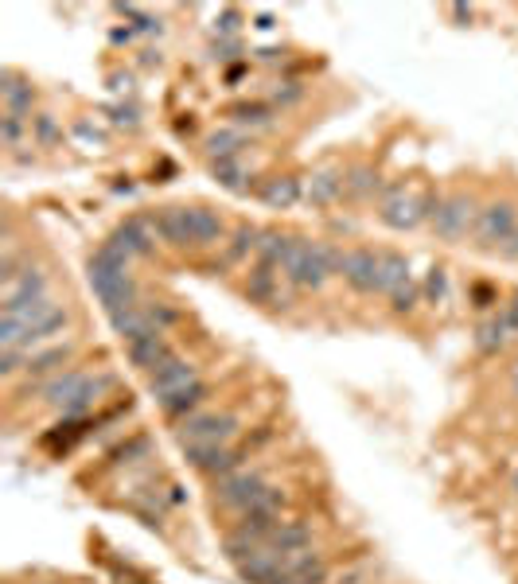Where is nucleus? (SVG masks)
Returning <instances> with one entry per match:
<instances>
[{
	"label": "nucleus",
	"mask_w": 518,
	"mask_h": 584,
	"mask_svg": "<svg viewBox=\"0 0 518 584\" xmlns=\"http://www.w3.org/2000/svg\"><path fill=\"white\" fill-rule=\"evenodd\" d=\"M343 250L327 242H305V238H293V250L285 257L281 273L289 276L296 288H320L332 273H343Z\"/></svg>",
	"instance_id": "obj_1"
},
{
	"label": "nucleus",
	"mask_w": 518,
	"mask_h": 584,
	"mask_svg": "<svg viewBox=\"0 0 518 584\" xmlns=\"http://www.w3.org/2000/svg\"><path fill=\"white\" fill-rule=\"evenodd\" d=\"M440 195H413L406 183H390L382 192V211L378 218L390 230H413L417 223H425V218H433Z\"/></svg>",
	"instance_id": "obj_2"
},
{
	"label": "nucleus",
	"mask_w": 518,
	"mask_h": 584,
	"mask_svg": "<svg viewBox=\"0 0 518 584\" xmlns=\"http://www.w3.org/2000/svg\"><path fill=\"white\" fill-rule=\"evenodd\" d=\"M90 288L98 292V300L106 304L109 316L137 308V285H133V276H129V269H121V266L90 257Z\"/></svg>",
	"instance_id": "obj_3"
},
{
	"label": "nucleus",
	"mask_w": 518,
	"mask_h": 584,
	"mask_svg": "<svg viewBox=\"0 0 518 584\" xmlns=\"http://www.w3.org/2000/svg\"><path fill=\"white\" fill-rule=\"evenodd\" d=\"M242 421L234 413H192L180 421L176 429V441L183 448H195V444H230L238 436Z\"/></svg>",
	"instance_id": "obj_4"
},
{
	"label": "nucleus",
	"mask_w": 518,
	"mask_h": 584,
	"mask_svg": "<svg viewBox=\"0 0 518 584\" xmlns=\"http://www.w3.org/2000/svg\"><path fill=\"white\" fill-rule=\"evenodd\" d=\"M433 234L444 242H456V238H464L468 226H476V203H471L468 195H449V199H440L437 203V211H433Z\"/></svg>",
	"instance_id": "obj_5"
},
{
	"label": "nucleus",
	"mask_w": 518,
	"mask_h": 584,
	"mask_svg": "<svg viewBox=\"0 0 518 584\" xmlns=\"http://www.w3.org/2000/svg\"><path fill=\"white\" fill-rule=\"evenodd\" d=\"M265 495V484H262V475L257 472H230V475H223L219 479V487H214V499H219L223 506H230V510H238V515H246V510L262 499Z\"/></svg>",
	"instance_id": "obj_6"
},
{
	"label": "nucleus",
	"mask_w": 518,
	"mask_h": 584,
	"mask_svg": "<svg viewBox=\"0 0 518 584\" xmlns=\"http://www.w3.org/2000/svg\"><path fill=\"white\" fill-rule=\"evenodd\" d=\"M195 382H199V367H195V362H187V359H176V355H171V359L164 362V367H156V370H152L149 390H152L161 402H168V398H176L180 390L195 386Z\"/></svg>",
	"instance_id": "obj_7"
},
{
	"label": "nucleus",
	"mask_w": 518,
	"mask_h": 584,
	"mask_svg": "<svg viewBox=\"0 0 518 584\" xmlns=\"http://www.w3.org/2000/svg\"><path fill=\"white\" fill-rule=\"evenodd\" d=\"M113 245H121V250L129 257H149L156 250V218L149 214H133V218H125V223L113 230Z\"/></svg>",
	"instance_id": "obj_8"
},
{
	"label": "nucleus",
	"mask_w": 518,
	"mask_h": 584,
	"mask_svg": "<svg viewBox=\"0 0 518 584\" xmlns=\"http://www.w3.org/2000/svg\"><path fill=\"white\" fill-rule=\"evenodd\" d=\"M476 238L480 245H507L511 242V234L518 230L514 226V207L511 203H492V207H483L476 214Z\"/></svg>",
	"instance_id": "obj_9"
},
{
	"label": "nucleus",
	"mask_w": 518,
	"mask_h": 584,
	"mask_svg": "<svg viewBox=\"0 0 518 584\" xmlns=\"http://www.w3.org/2000/svg\"><path fill=\"white\" fill-rule=\"evenodd\" d=\"M187 464L214 475V479H223V475L242 467V452L230 448V444H195V448H187Z\"/></svg>",
	"instance_id": "obj_10"
},
{
	"label": "nucleus",
	"mask_w": 518,
	"mask_h": 584,
	"mask_svg": "<svg viewBox=\"0 0 518 584\" xmlns=\"http://www.w3.org/2000/svg\"><path fill=\"white\" fill-rule=\"evenodd\" d=\"M281 565H285V553H277L265 542V546L250 549L246 558L238 561V573H242V580H246V584H269L273 577L281 573Z\"/></svg>",
	"instance_id": "obj_11"
},
{
	"label": "nucleus",
	"mask_w": 518,
	"mask_h": 584,
	"mask_svg": "<svg viewBox=\"0 0 518 584\" xmlns=\"http://www.w3.org/2000/svg\"><path fill=\"white\" fill-rule=\"evenodd\" d=\"M152 218H156V234H161L168 245H176V250H192V245H195L192 207H168V211L152 214Z\"/></svg>",
	"instance_id": "obj_12"
},
{
	"label": "nucleus",
	"mask_w": 518,
	"mask_h": 584,
	"mask_svg": "<svg viewBox=\"0 0 518 584\" xmlns=\"http://www.w3.org/2000/svg\"><path fill=\"white\" fill-rule=\"evenodd\" d=\"M171 359V347L164 339V331H149V335H140V339L129 343V362L140 370H156V367H164V362Z\"/></svg>",
	"instance_id": "obj_13"
},
{
	"label": "nucleus",
	"mask_w": 518,
	"mask_h": 584,
	"mask_svg": "<svg viewBox=\"0 0 518 584\" xmlns=\"http://www.w3.org/2000/svg\"><path fill=\"white\" fill-rule=\"evenodd\" d=\"M339 276L358 292H374V281H378V254L351 250L347 257H343V273Z\"/></svg>",
	"instance_id": "obj_14"
},
{
	"label": "nucleus",
	"mask_w": 518,
	"mask_h": 584,
	"mask_svg": "<svg viewBox=\"0 0 518 584\" xmlns=\"http://www.w3.org/2000/svg\"><path fill=\"white\" fill-rule=\"evenodd\" d=\"M246 297L254 300V304H269V308H277V304H285V297H281V281H277V269L273 266H257L250 269V276H246Z\"/></svg>",
	"instance_id": "obj_15"
},
{
	"label": "nucleus",
	"mask_w": 518,
	"mask_h": 584,
	"mask_svg": "<svg viewBox=\"0 0 518 584\" xmlns=\"http://www.w3.org/2000/svg\"><path fill=\"white\" fill-rule=\"evenodd\" d=\"M409 281V261L394 254V250H386L378 254V281H374V292H386V297H394V292Z\"/></svg>",
	"instance_id": "obj_16"
},
{
	"label": "nucleus",
	"mask_w": 518,
	"mask_h": 584,
	"mask_svg": "<svg viewBox=\"0 0 518 584\" xmlns=\"http://www.w3.org/2000/svg\"><path fill=\"white\" fill-rule=\"evenodd\" d=\"M257 195H262L265 207L285 211V207H293V203L305 199V187H300L296 175H277V180H265V187Z\"/></svg>",
	"instance_id": "obj_17"
},
{
	"label": "nucleus",
	"mask_w": 518,
	"mask_h": 584,
	"mask_svg": "<svg viewBox=\"0 0 518 584\" xmlns=\"http://www.w3.org/2000/svg\"><path fill=\"white\" fill-rule=\"evenodd\" d=\"M39 297H47V273L39 266H24L16 281L5 285V300H39Z\"/></svg>",
	"instance_id": "obj_18"
},
{
	"label": "nucleus",
	"mask_w": 518,
	"mask_h": 584,
	"mask_svg": "<svg viewBox=\"0 0 518 584\" xmlns=\"http://www.w3.org/2000/svg\"><path fill=\"white\" fill-rule=\"evenodd\" d=\"M0 98H5V113H32V86H27L16 70H5L0 75Z\"/></svg>",
	"instance_id": "obj_19"
},
{
	"label": "nucleus",
	"mask_w": 518,
	"mask_h": 584,
	"mask_svg": "<svg viewBox=\"0 0 518 584\" xmlns=\"http://www.w3.org/2000/svg\"><path fill=\"white\" fill-rule=\"evenodd\" d=\"M192 234H195V245H219L226 238V226H223L219 211L192 207Z\"/></svg>",
	"instance_id": "obj_20"
},
{
	"label": "nucleus",
	"mask_w": 518,
	"mask_h": 584,
	"mask_svg": "<svg viewBox=\"0 0 518 584\" xmlns=\"http://www.w3.org/2000/svg\"><path fill=\"white\" fill-rule=\"evenodd\" d=\"M343 195V175L339 172H316L308 187H305V199L312 207H327V203H336Z\"/></svg>",
	"instance_id": "obj_21"
},
{
	"label": "nucleus",
	"mask_w": 518,
	"mask_h": 584,
	"mask_svg": "<svg viewBox=\"0 0 518 584\" xmlns=\"http://www.w3.org/2000/svg\"><path fill=\"white\" fill-rule=\"evenodd\" d=\"M289 250H293V238L281 230H262V238H257V261H262V266L281 269Z\"/></svg>",
	"instance_id": "obj_22"
},
{
	"label": "nucleus",
	"mask_w": 518,
	"mask_h": 584,
	"mask_svg": "<svg viewBox=\"0 0 518 584\" xmlns=\"http://www.w3.org/2000/svg\"><path fill=\"white\" fill-rule=\"evenodd\" d=\"M106 390H113V374H102V378H94V382L86 378V386H82V390L75 393V398H70V402L59 409V413H63V417H82L86 409H90L98 398H102Z\"/></svg>",
	"instance_id": "obj_23"
},
{
	"label": "nucleus",
	"mask_w": 518,
	"mask_h": 584,
	"mask_svg": "<svg viewBox=\"0 0 518 584\" xmlns=\"http://www.w3.org/2000/svg\"><path fill=\"white\" fill-rule=\"evenodd\" d=\"M207 398H211V386H207V382H195V386L180 390L176 398H168V402H161V405H164L168 417H192V413H199V405H203Z\"/></svg>",
	"instance_id": "obj_24"
},
{
	"label": "nucleus",
	"mask_w": 518,
	"mask_h": 584,
	"mask_svg": "<svg viewBox=\"0 0 518 584\" xmlns=\"http://www.w3.org/2000/svg\"><path fill=\"white\" fill-rule=\"evenodd\" d=\"M269 546L277 553H296V549H308L312 546V530L305 522H281L277 530H273Z\"/></svg>",
	"instance_id": "obj_25"
},
{
	"label": "nucleus",
	"mask_w": 518,
	"mask_h": 584,
	"mask_svg": "<svg viewBox=\"0 0 518 584\" xmlns=\"http://www.w3.org/2000/svg\"><path fill=\"white\" fill-rule=\"evenodd\" d=\"M86 386V374H78V370H70V374H59V378H51L47 386H43V398H47L55 409H63L75 393Z\"/></svg>",
	"instance_id": "obj_26"
},
{
	"label": "nucleus",
	"mask_w": 518,
	"mask_h": 584,
	"mask_svg": "<svg viewBox=\"0 0 518 584\" xmlns=\"http://www.w3.org/2000/svg\"><path fill=\"white\" fill-rule=\"evenodd\" d=\"M242 149H246V137L238 129H219V133L207 137V156L211 160H234Z\"/></svg>",
	"instance_id": "obj_27"
},
{
	"label": "nucleus",
	"mask_w": 518,
	"mask_h": 584,
	"mask_svg": "<svg viewBox=\"0 0 518 584\" xmlns=\"http://www.w3.org/2000/svg\"><path fill=\"white\" fill-rule=\"evenodd\" d=\"M257 238H262V230L257 226H238L234 238L226 245V266H238V261H246L250 254H257Z\"/></svg>",
	"instance_id": "obj_28"
},
{
	"label": "nucleus",
	"mask_w": 518,
	"mask_h": 584,
	"mask_svg": "<svg viewBox=\"0 0 518 584\" xmlns=\"http://www.w3.org/2000/svg\"><path fill=\"white\" fill-rule=\"evenodd\" d=\"M70 359V343H55L47 350H36V355H27V374H47L55 367H63V362Z\"/></svg>",
	"instance_id": "obj_29"
},
{
	"label": "nucleus",
	"mask_w": 518,
	"mask_h": 584,
	"mask_svg": "<svg viewBox=\"0 0 518 584\" xmlns=\"http://www.w3.org/2000/svg\"><path fill=\"white\" fill-rule=\"evenodd\" d=\"M214 180H219L223 187H230V192H250V175L246 168H242V160H214Z\"/></svg>",
	"instance_id": "obj_30"
},
{
	"label": "nucleus",
	"mask_w": 518,
	"mask_h": 584,
	"mask_svg": "<svg viewBox=\"0 0 518 584\" xmlns=\"http://www.w3.org/2000/svg\"><path fill=\"white\" fill-rule=\"evenodd\" d=\"M502 343H507V319H487V324H480V331H476L480 350H499Z\"/></svg>",
	"instance_id": "obj_31"
},
{
	"label": "nucleus",
	"mask_w": 518,
	"mask_h": 584,
	"mask_svg": "<svg viewBox=\"0 0 518 584\" xmlns=\"http://www.w3.org/2000/svg\"><path fill=\"white\" fill-rule=\"evenodd\" d=\"M374 187H378V175H374L370 168H355L351 180H343V192H347L351 199H367V195H374Z\"/></svg>",
	"instance_id": "obj_32"
},
{
	"label": "nucleus",
	"mask_w": 518,
	"mask_h": 584,
	"mask_svg": "<svg viewBox=\"0 0 518 584\" xmlns=\"http://www.w3.org/2000/svg\"><path fill=\"white\" fill-rule=\"evenodd\" d=\"M230 117H234L238 125H269V106H257V101H250V106H234L230 110Z\"/></svg>",
	"instance_id": "obj_33"
},
{
	"label": "nucleus",
	"mask_w": 518,
	"mask_h": 584,
	"mask_svg": "<svg viewBox=\"0 0 518 584\" xmlns=\"http://www.w3.org/2000/svg\"><path fill=\"white\" fill-rule=\"evenodd\" d=\"M24 121H27V117H20V113H5V117H0V141H5L8 149H16V144H20Z\"/></svg>",
	"instance_id": "obj_34"
},
{
	"label": "nucleus",
	"mask_w": 518,
	"mask_h": 584,
	"mask_svg": "<svg viewBox=\"0 0 518 584\" xmlns=\"http://www.w3.org/2000/svg\"><path fill=\"white\" fill-rule=\"evenodd\" d=\"M417 300H421V288H417L413 281H406V285L394 292V312H413Z\"/></svg>",
	"instance_id": "obj_35"
},
{
	"label": "nucleus",
	"mask_w": 518,
	"mask_h": 584,
	"mask_svg": "<svg viewBox=\"0 0 518 584\" xmlns=\"http://www.w3.org/2000/svg\"><path fill=\"white\" fill-rule=\"evenodd\" d=\"M145 312H149V319H152V324L161 328V331L176 324V312H171L168 304H161V300H156V304H145Z\"/></svg>",
	"instance_id": "obj_36"
},
{
	"label": "nucleus",
	"mask_w": 518,
	"mask_h": 584,
	"mask_svg": "<svg viewBox=\"0 0 518 584\" xmlns=\"http://www.w3.org/2000/svg\"><path fill=\"white\" fill-rule=\"evenodd\" d=\"M27 367V359H24V350H0V374L12 378L16 370Z\"/></svg>",
	"instance_id": "obj_37"
},
{
	"label": "nucleus",
	"mask_w": 518,
	"mask_h": 584,
	"mask_svg": "<svg viewBox=\"0 0 518 584\" xmlns=\"http://www.w3.org/2000/svg\"><path fill=\"white\" fill-rule=\"evenodd\" d=\"M425 297L433 300V304L444 297V269H433V273H429V281H425Z\"/></svg>",
	"instance_id": "obj_38"
},
{
	"label": "nucleus",
	"mask_w": 518,
	"mask_h": 584,
	"mask_svg": "<svg viewBox=\"0 0 518 584\" xmlns=\"http://www.w3.org/2000/svg\"><path fill=\"white\" fill-rule=\"evenodd\" d=\"M36 137H39L43 144L59 141V129H55V121H51V117H36Z\"/></svg>",
	"instance_id": "obj_39"
},
{
	"label": "nucleus",
	"mask_w": 518,
	"mask_h": 584,
	"mask_svg": "<svg viewBox=\"0 0 518 584\" xmlns=\"http://www.w3.org/2000/svg\"><path fill=\"white\" fill-rule=\"evenodd\" d=\"M113 125H137V110L133 106H113Z\"/></svg>",
	"instance_id": "obj_40"
},
{
	"label": "nucleus",
	"mask_w": 518,
	"mask_h": 584,
	"mask_svg": "<svg viewBox=\"0 0 518 584\" xmlns=\"http://www.w3.org/2000/svg\"><path fill=\"white\" fill-rule=\"evenodd\" d=\"M238 24H242V16H238L234 8H226V12H223V20H219V32H226V36H230V32H238Z\"/></svg>",
	"instance_id": "obj_41"
},
{
	"label": "nucleus",
	"mask_w": 518,
	"mask_h": 584,
	"mask_svg": "<svg viewBox=\"0 0 518 584\" xmlns=\"http://www.w3.org/2000/svg\"><path fill=\"white\" fill-rule=\"evenodd\" d=\"M273 98H277V101H296L300 98V86L296 82H285V90H277Z\"/></svg>",
	"instance_id": "obj_42"
},
{
	"label": "nucleus",
	"mask_w": 518,
	"mask_h": 584,
	"mask_svg": "<svg viewBox=\"0 0 518 584\" xmlns=\"http://www.w3.org/2000/svg\"><path fill=\"white\" fill-rule=\"evenodd\" d=\"M502 319H507V328L518 331V292H514V300L507 304V312H502Z\"/></svg>",
	"instance_id": "obj_43"
},
{
	"label": "nucleus",
	"mask_w": 518,
	"mask_h": 584,
	"mask_svg": "<svg viewBox=\"0 0 518 584\" xmlns=\"http://www.w3.org/2000/svg\"><path fill=\"white\" fill-rule=\"evenodd\" d=\"M109 82H113V86H109V90H113V94H125V90H129V86H133V78H129V75H113Z\"/></svg>",
	"instance_id": "obj_44"
},
{
	"label": "nucleus",
	"mask_w": 518,
	"mask_h": 584,
	"mask_svg": "<svg viewBox=\"0 0 518 584\" xmlns=\"http://www.w3.org/2000/svg\"><path fill=\"white\" fill-rule=\"evenodd\" d=\"M502 257H511V261H518V230L511 234V242L502 245Z\"/></svg>",
	"instance_id": "obj_45"
},
{
	"label": "nucleus",
	"mask_w": 518,
	"mask_h": 584,
	"mask_svg": "<svg viewBox=\"0 0 518 584\" xmlns=\"http://www.w3.org/2000/svg\"><path fill=\"white\" fill-rule=\"evenodd\" d=\"M137 27H140V32H161V20H152V16H137Z\"/></svg>",
	"instance_id": "obj_46"
},
{
	"label": "nucleus",
	"mask_w": 518,
	"mask_h": 584,
	"mask_svg": "<svg viewBox=\"0 0 518 584\" xmlns=\"http://www.w3.org/2000/svg\"><path fill=\"white\" fill-rule=\"evenodd\" d=\"M514 491H518V472H514Z\"/></svg>",
	"instance_id": "obj_47"
},
{
	"label": "nucleus",
	"mask_w": 518,
	"mask_h": 584,
	"mask_svg": "<svg viewBox=\"0 0 518 584\" xmlns=\"http://www.w3.org/2000/svg\"><path fill=\"white\" fill-rule=\"evenodd\" d=\"M514 386H518V367H514Z\"/></svg>",
	"instance_id": "obj_48"
}]
</instances>
